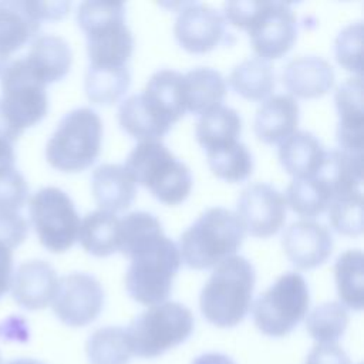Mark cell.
<instances>
[{
	"mask_svg": "<svg viewBox=\"0 0 364 364\" xmlns=\"http://www.w3.org/2000/svg\"><path fill=\"white\" fill-rule=\"evenodd\" d=\"M255 282V267L246 257L225 259L202 287L199 296L202 316L220 328L237 326L250 309Z\"/></svg>",
	"mask_w": 364,
	"mask_h": 364,
	"instance_id": "obj_2",
	"label": "cell"
},
{
	"mask_svg": "<svg viewBox=\"0 0 364 364\" xmlns=\"http://www.w3.org/2000/svg\"><path fill=\"white\" fill-rule=\"evenodd\" d=\"M310 304L304 277L296 272L282 274L252 307L256 327L269 337L287 336L307 314Z\"/></svg>",
	"mask_w": 364,
	"mask_h": 364,
	"instance_id": "obj_9",
	"label": "cell"
},
{
	"mask_svg": "<svg viewBox=\"0 0 364 364\" xmlns=\"http://www.w3.org/2000/svg\"><path fill=\"white\" fill-rule=\"evenodd\" d=\"M6 65H7V58H4V57L0 55V75H1V73H3V70H4Z\"/></svg>",
	"mask_w": 364,
	"mask_h": 364,
	"instance_id": "obj_48",
	"label": "cell"
},
{
	"mask_svg": "<svg viewBox=\"0 0 364 364\" xmlns=\"http://www.w3.org/2000/svg\"><path fill=\"white\" fill-rule=\"evenodd\" d=\"M7 364H43V363L33 360V358H16V360L9 361Z\"/></svg>",
	"mask_w": 364,
	"mask_h": 364,
	"instance_id": "obj_47",
	"label": "cell"
},
{
	"mask_svg": "<svg viewBox=\"0 0 364 364\" xmlns=\"http://www.w3.org/2000/svg\"><path fill=\"white\" fill-rule=\"evenodd\" d=\"M348 326V313L338 301L314 307L306 318V330L317 343H336Z\"/></svg>",
	"mask_w": 364,
	"mask_h": 364,
	"instance_id": "obj_37",
	"label": "cell"
},
{
	"mask_svg": "<svg viewBox=\"0 0 364 364\" xmlns=\"http://www.w3.org/2000/svg\"><path fill=\"white\" fill-rule=\"evenodd\" d=\"M331 185L323 175L294 178L286 189V205L304 218H314L327 210L331 200Z\"/></svg>",
	"mask_w": 364,
	"mask_h": 364,
	"instance_id": "obj_28",
	"label": "cell"
},
{
	"mask_svg": "<svg viewBox=\"0 0 364 364\" xmlns=\"http://www.w3.org/2000/svg\"><path fill=\"white\" fill-rule=\"evenodd\" d=\"M118 121L128 135L141 142L159 141L172 127L169 119L142 92L129 95L121 102Z\"/></svg>",
	"mask_w": 364,
	"mask_h": 364,
	"instance_id": "obj_20",
	"label": "cell"
},
{
	"mask_svg": "<svg viewBox=\"0 0 364 364\" xmlns=\"http://www.w3.org/2000/svg\"><path fill=\"white\" fill-rule=\"evenodd\" d=\"M30 222L40 243L53 253L68 250L77 240L80 218L71 198L60 188L38 189L28 202Z\"/></svg>",
	"mask_w": 364,
	"mask_h": 364,
	"instance_id": "obj_10",
	"label": "cell"
},
{
	"mask_svg": "<svg viewBox=\"0 0 364 364\" xmlns=\"http://www.w3.org/2000/svg\"><path fill=\"white\" fill-rule=\"evenodd\" d=\"M361 46H363V23H351L344 27L334 43L337 63L347 71L361 75Z\"/></svg>",
	"mask_w": 364,
	"mask_h": 364,
	"instance_id": "obj_38",
	"label": "cell"
},
{
	"mask_svg": "<svg viewBox=\"0 0 364 364\" xmlns=\"http://www.w3.org/2000/svg\"><path fill=\"white\" fill-rule=\"evenodd\" d=\"M21 132L9 121V118L4 115L1 107H0V138L7 139L9 142L14 144L20 138Z\"/></svg>",
	"mask_w": 364,
	"mask_h": 364,
	"instance_id": "obj_45",
	"label": "cell"
},
{
	"mask_svg": "<svg viewBox=\"0 0 364 364\" xmlns=\"http://www.w3.org/2000/svg\"><path fill=\"white\" fill-rule=\"evenodd\" d=\"M242 131V119L236 109L219 105L200 115L196 122L195 136L205 151H210L237 141Z\"/></svg>",
	"mask_w": 364,
	"mask_h": 364,
	"instance_id": "obj_27",
	"label": "cell"
},
{
	"mask_svg": "<svg viewBox=\"0 0 364 364\" xmlns=\"http://www.w3.org/2000/svg\"><path fill=\"white\" fill-rule=\"evenodd\" d=\"M85 351L91 364H128L132 355L127 330L118 326L95 330L87 340Z\"/></svg>",
	"mask_w": 364,
	"mask_h": 364,
	"instance_id": "obj_33",
	"label": "cell"
},
{
	"mask_svg": "<svg viewBox=\"0 0 364 364\" xmlns=\"http://www.w3.org/2000/svg\"><path fill=\"white\" fill-rule=\"evenodd\" d=\"M119 219L115 213L94 210L80 222L77 239L82 249L97 257H105L118 252Z\"/></svg>",
	"mask_w": 364,
	"mask_h": 364,
	"instance_id": "obj_26",
	"label": "cell"
},
{
	"mask_svg": "<svg viewBox=\"0 0 364 364\" xmlns=\"http://www.w3.org/2000/svg\"><path fill=\"white\" fill-rule=\"evenodd\" d=\"M338 125H337V141L338 148L363 155V81L361 75L346 78L337 88L334 95Z\"/></svg>",
	"mask_w": 364,
	"mask_h": 364,
	"instance_id": "obj_17",
	"label": "cell"
},
{
	"mask_svg": "<svg viewBox=\"0 0 364 364\" xmlns=\"http://www.w3.org/2000/svg\"><path fill=\"white\" fill-rule=\"evenodd\" d=\"M164 235L159 220L148 212H131L119 219L118 250L129 257L136 249Z\"/></svg>",
	"mask_w": 364,
	"mask_h": 364,
	"instance_id": "obj_36",
	"label": "cell"
},
{
	"mask_svg": "<svg viewBox=\"0 0 364 364\" xmlns=\"http://www.w3.org/2000/svg\"><path fill=\"white\" fill-rule=\"evenodd\" d=\"M363 252L347 250L338 256L334 264L337 293L344 307L363 309Z\"/></svg>",
	"mask_w": 364,
	"mask_h": 364,
	"instance_id": "obj_34",
	"label": "cell"
},
{
	"mask_svg": "<svg viewBox=\"0 0 364 364\" xmlns=\"http://www.w3.org/2000/svg\"><path fill=\"white\" fill-rule=\"evenodd\" d=\"M284 196L269 183H252L246 186L237 199L236 215L255 237H270L276 235L286 219Z\"/></svg>",
	"mask_w": 364,
	"mask_h": 364,
	"instance_id": "obj_13",
	"label": "cell"
},
{
	"mask_svg": "<svg viewBox=\"0 0 364 364\" xmlns=\"http://www.w3.org/2000/svg\"><path fill=\"white\" fill-rule=\"evenodd\" d=\"M192 364H235V361L220 353H205L196 357Z\"/></svg>",
	"mask_w": 364,
	"mask_h": 364,
	"instance_id": "obj_46",
	"label": "cell"
},
{
	"mask_svg": "<svg viewBox=\"0 0 364 364\" xmlns=\"http://www.w3.org/2000/svg\"><path fill=\"white\" fill-rule=\"evenodd\" d=\"M13 277V249L0 240V297L10 290Z\"/></svg>",
	"mask_w": 364,
	"mask_h": 364,
	"instance_id": "obj_43",
	"label": "cell"
},
{
	"mask_svg": "<svg viewBox=\"0 0 364 364\" xmlns=\"http://www.w3.org/2000/svg\"><path fill=\"white\" fill-rule=\"evenodd\" d=\"M92 196L101 210L117 213L131 206L136 188L124 165L102 164L91 176Z\"/></svg>",
	"mask_w": 364,
	"mask_h": 364,
	"instance_id": "obj_21",
	"label": "cell"
},
{
	"mask_svg": "<svg viewBox=\"0 0 364 364\" xmlns=\"http://www.w3.org/2000/svg\"><path fill=\"white\" fill-rule=\"evenodd\" d=\"M193 324V316L186 306L165 301L142 311L125 330L134 355L155 358L186 341Z\"/></svg>",
	"mask_w": 364,
	"mask_h": 364,
	"instance_id": "obj_8",
	"label": "cell"
},
{
	"mask_svg": "<svg viewBox=\"0 0 364 364\" xmlns=\"http://www.w3.org/2000/svg\"><path fill=\"white\" fill-rule=\"evenodd\" d=\"M299 104L287 94H276L264 100L255 115V134L264 144H277L296 132Z\"/></svg>",
	"mask_w": 364,
	"mask_h": 364,
	"instance_id": "obj_19",
	"label": "cell"
},
{
	"mask_svg": "<svg viewBox=\"0 0 364 364\" xmlns=\"http://www.w3.org/2000/svg\"><path fill=\"white\" fill-rule=\"evenodd\" d=\"M182 74L173 70H159L151 75L142 92L171 119L178 122L186 112L182 88Z\"/></svg>",
	"mask_w": 364,
	"mask_h": 364,
	"instance_id": "obj_30",
	"label": "cell"
},
{
	"mask_svg": "<svg viewBox=\"0 0 364 364\" xmlns=\"http://www.w3.org/2000/svg\"><path fill=\"white\" fill-rule=\"evenodd\" d=\"M77 23L87 37L91 67H125L134 48L132 33L125 24V6L119 1H84Z\"/></svg>",
	"mask_w": 364,
	"mask_h": 364,
	"instance_id": "obj_4",
	"label": "cell"
},
{
	"mask_svg": "<svg viewBox=\"0 0 364 364\" xmlns=\"http://www.w3.org/2000/svg\"><path fill=\"white\" fill-rule=\"evenodd\" d=\"M102 139V122L91 108L67 112L46 145L47 162L61 172H81L98 158Z\"/></svg>",
	"mask_w": 364,
	"mask_h": 364,
	"instance_id": "obj_7",
	"label": "cell"
},
{
	"mask_svg": "<svg viewBox=\"0 0 364 364\" xmlns=\"http://www.w3.org/2000/svg\"><path fill=\"white\" fill-rule=\"evenodd\" d=\"M24 60L33 74L44 85H48L67 75L71 67L73 53L63 37L44 34L31 41Z\"/></svg>",
	"mask_w": 364,
	"mask_h": 364,
	"instance_id": "obj_23",
	"label": "cell"
},
{
	"mask_svg": "<svg viewBox=\"0 0 364 364\" xmlns=\"http://www.w3.org/2000/svg\"><path fill=\"white\" fill-rule=\"evenodd\" d=\"M282 246L293 266L300 270H309L328 259L333 250V237L323 223L301 219L286 228L282 236Z\"/></svg>",
	"mask_w": 364,
	"mask_h": 364,
	"instance_id": "obj_15",
	"label": "cell"
},
{
	"mask_svg": "<svg viewBox=\"0 0 364 364\" xmlns=\"http://www.w3.org/2000/svg\"><path fill=\"white\" fill-rule=\"evenodd\" d=\"M124 166L135 183L149 189L151 195L165 205H179L191 193V169L161 141L139 142L127 156Z\"/></svg>",
	"mask_w": 364,
	"mask_h": 364,
	"instance_id": "obj_5",
	"label": "cell"
},
{
	"mask_svg": "<svg viewBox=\"0 0 364 364\" xmlns=\"http://www.w3.org/2000/svg\"><path fill=\"white\" fill-rule=\"evenodd\" d=\"M245 228L236 212L225 208L205 210L179 237L181 260L203 270L235 256L245 239Z\"/></svg>",
	"mask_w": 364,
	"mask_h": 364,
	"instance_id": "obj_3",
	"label": "cell"
},
{
	"mask_svg": "<svg viewBox=\"0 0 364 364\" xmlns=\"http://www.w3.org/2000/svg\"><path fill=\"white\" fill-rule=\"evenodd\" d=\"M131 74L128 67H91L88 65L84 88L88 100L98 105L117 102L128 90Z\"/></svg>",
	"mask_w": 364,
	"mask_h": 364,
	"instance_id": "obj_31",
	"label": "cell"
},
{
	"mask_svg": "<svg viewBox=\"0 0 364 364\" xmlns=\"http://www.w3.org/2000/svg\"><path fill=\"white\" fill-rule=\"evenodd\" d=\"M229 84L240 97L262 101L274 88V74L267 61L253 57L235 65L229 74Z\"/></svg>",
	"mask_w": 364,
	"mask_h": 364,
	"instance_id": "obj_29",
	"label": "cell"
},
{
	"mask_svg": "<svg viewBox=\"0 0 364 364\" xmlns=\"http://www.w3.org/2000/svg\"><path fill=\"white\" fill-rule=\"evenodd\" d=\"M104 306L100 282L87 273H70L58 279L51 307L57 318L70 327L92 323Z\"/></svg>",
	"mask_w": 364,
	"mask_h": 364,
	"instance_id": "obj_12",
	"label": "cell"
},
{
	"mask_svg": "<svg viewBox=\"0 0 364 364\" xmlns=\"http://www.w3.org/2000/svg\"><path fill=\"white\" fill-rule=\"evenodd\" d=\"M28 233V222L20 213H0V240L11 249L20 246Z\"/></svg>",
	"mask_w": 364,
	"mask_h": 364,
	"instance_id": "obj_40",
	"label": "cell"
},
{
	"mask_svg": "<svg viewBox=\"0 0 364 364\" xmlns=\"http://www.w3.org/2000/svg\"><path fill=\"white\" fill-rule=\"evenodd\" d=\"M27 196V182L16 168L0 175V213H18Z\"/></svg>",
	"mask_w": 364,
	"mask_h": 364,
	"instance_id": "obj_39",
	"label": "cell"
},
{
	"mask_svg": "<svg viewBox=\"0 0 364 364\" xmlns=\"http://www.w3.org/2000/svg\"><path fill=\"white\" fill-rule=\"evenodd\" d=\"M223 18L249 34L253 51L262 60L283 57L296 40V16L283 1H226Z\"/></svg>",
	"mask_w": 364,
	"mask_h": 364,
	"instance_id": "obj_1",
	"label": "cell"
},
{
	"mask_svg": "<svg viewBox=\"0 0 364 364\" xmlns=\"http://www.w3.org/2000/svg\"><path fill=\"white\" fill-rule=\"evenodd\" d=\"M0 364H3V360H1V353H0Z\"/></svg>",
	"mask_w": 364,
	"mask_h": 364,
	"instance_id": "obj_49",
	"label": "cell"
},
{
	"mask_svg": "<svg viewBox=\"0 0 364 364\" xmlns=\"http://www.w3.org/2000/svg\"><path fill=\"white\" fill-rule=\"evenodd\" d=\"M178 43L189 53L202 54L226 43V21L223 16L205 3H185L173 26Z\"/></svg>",
	"mask_w": 364,
	"mask_h": 364,
	"instance_id": "obj_14",
	"label": "cell"
},
{
	"mask_svg": "<svg viewBox=\"0 0 364 364\" xmlns=\"http://www.w3.org/2000/svg\"><path fill=\"white\" fill-rule=\"evenodd\" d=\"M16 164V154L13 144L4 138H0V175L14 169Z\"/></svg>",
	"mask_w": 364,
	"mask_h": 364,
	"instance_id": "obj_44",
	"label": "cell"
},
{
	"mask_svg": "<svg viewBox=\"0 0 364 364\" xmlns=\"http://www.w3.org/2000/svg\"><path fill=\"white\" fill-rule=\"evenodd\" d=\"M208 165L213 175L226 182H242L253 169V159L245 144L235 141L206 152Z\"/></svg>",
	"mask_w": 364,
	"mask_h": 364,
	"instance_id": "obj_35",
	"label": "cell"
},
{
	"mask_svg": "<svg viewBox=\"0 0 364 364\" xmlns=\"http://www.w3.org/2000/svg\"><path fill=\"white\" fill-rule=\"evenodd\" d=\"M58 277L54 267L40 259L23 262L11 277V296L26 310H41L51 304Z\"/></svg>",
	"mask_w": 364,
	"mask_h": 364,
	"instance_id": "obj_16",
	"label": "cell"
},
{
	"mask_svg": "<svg viewBox=\"0 0 364 364\" xmlns=\"http://www.w3.org/2000/svg\"><path fill=\"white\" fill-rule=\"evenodd\" d=\"M0 107L21 134L47 115V85L33 74L24 57L7 63L0 75Z\"/></svg>",
	"mask_w": 364,
	"mask_h": 364,
	"instance_id": "obj_11",
	"label": "cell"
},
{
	"mask_svg": "<svg viewBox=\"0 0 364 364\" xmlns=\"http://www.w3.org/2000/svg\"><path fill=\"white\" fill-rule=\"evenodd\" d=\"M327 151L318 138L309 131H296L279 146L283 169L294 178H311L321 172Z\"/></svg>",
	"mask_w": 364,
	"mask_h": 364,
	"instance_id": "obj_22",
	"label": "cell"
},
{
	"mask_svg": "<svg viewBox=\"0 0 364 364\" xmlns=\"http://www.w3.org/2000/svg\"><path fill=\"white\" fill-rule=\"evenodd\" d=\"M40 24L30 1H0V55L9 60L37 34Z\"/></svg>",
	"mask_w": 364,
	"mask_h": 364,
	"instance_id": "obj_24",
	"label": "cell"
},
{
	"mask_svg": "<svg viewBox=\"0 0 364 364\" xmlns=\"http://www.w3.org/2000/svg\"><path fill=\"white\" fill-rule=\"evenodd\" d=\"M283 84L296 97L318 98L333 87L334 70L318 55H300L286 64Z\"/></svg>",
	"mask_w": 364,
	"mask_h": 364,
	"instance_id": "obj_18",
	"label": "cell"
},
{
	"mask_svg": "<svg viewBox=\"0 0 364 364\" xmlns=\"http://www.w3.org/2000/svg\"><path fill=\"white\" fill-rule=\"evenodd\" d=\"M328 220L336 232L358 236L363 232L361 186H346L333 191L328 203Z\"/></svg>",
	"mask_w": 364,
	"mask_h": 364,
	"instance_id": "obj_32",
	"label": "cell"
},
{
	"mask_svg": "<svg viewBox=\"0 0 364 364\" xmlns=\"http://www.w3.org/2000/svg\"><path fill=\"white\" fill-rule=\"evenodd\" d=\"M185 109L203 115L222 105L226 82L220 73L208 67H198L182 77Z\"/></svg>",
	"mask_w": 364,
	"mask_h": 364,
	"instance_id": "obj_25",
	"label": "cell"
},
{
	"mask_svg": "<svg viewBox=\"0 0 364 364\" xmlns=\"http://www.w3.org/2000/svg\"><path fill=\"white\" fill-rule=\"evenodd\" d=\"M31 9L40 21L43 20H60L68 10V1H30Z\"/></svg>",
	"mask_w": 364,
	"mask_h": 364,
	"instance_id": "obj_42",
	"label": "cell"
},
{
	"mask_svg": "<svg viewBox=\"0 0 364 364\" xmlns=\"http://www.w3.org/2000/svg\"><path fill=\"white\" fill-rule=\"evenodd\" d=\"M129 259L125 274L128 294L144 306L165 303L182 263L178 246L161 235L136 249Z\"/></svg>",
	"mask_w": 364,
	"mask_h": 364,
	"instance_id": "obj_6",
	"label": "cell"
},
{
	"mask_svg": "<svg viewBox=\"0 0 364 364\" xmlns=\"http://www.w3.org/2000/svg\"><path fill=\"white\" fill-rule=\"evenodd\" d=\"M304 364H351L347 353L337 343H317Z\"/></svg>",
	"mask_w": 364,
	"mask_h": 364,
	"instance_id": "obj_41",
	"label": "cell"
}]
</instances>
